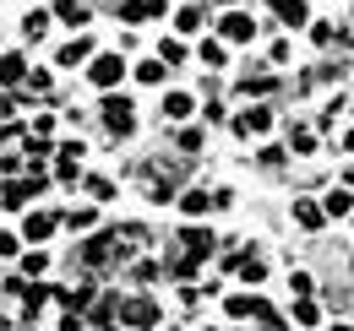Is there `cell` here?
<instances>
[{"mask_svg":"<svg viewBox=\"0 0 354 331\" xmlns=\"http://www.w3.org/2000/svg\"><path fill=\"white\" fill-rule=\"evenodd\" d=\"M180 239H185V255L175 261V277H196L202 255H213V234H207V228H185Z\"/></svg>","mask_w":354,"mask_h":331,"instance_id":"cell-1","label":"cell"},{"mask_svg":"<svg viewBox=\"0 0 354 331\" xmlns=\"http://www.w3.org/2000/svg\"><path fill=\"white\" fill-rule=\"evenodd\" d=\"M104 125H109V136H131L136 130L131 98H104Z\"/></svg>","mask_w":354,"mask_h":331,"instance_id":"cell-2","label":"cell"},{"mask_svg":"<svg viewBox=\"0 0 354 331\" xmlns=\"http://www.w3.org/2000/svg\"><path fill=\"white\" fill-rule=\"evenodd\" d=\"M115 255H120V234H98L82 245V266H109Z\"/></svg>","mask_w":354,"mask_h":331,"instance_id":"cell-3","label":"cell"},{"mask_svg":"<svg viewBox=\"0 0 354 331\" xmlns=\"http://www.w3.org/2000/svg\"><path fill=\"white\" fill-rule=\"evenodd\" d=\"M39 190H44V179H39V174H33V179H11V185H6V190H0V207H28V201H33V196H39Z\"/></svg>","mask_w":354,"mask_h":331,"instance_id":"cell-4","label":"cell"},{"mask_svg":"<svg viewBox=\"0 0 354 331\" xmlns=\"http://www.w3.org/2000/svg\"><path fill=\"white\" fill-rule=\"evenodd\" d=\"M88 77H93V87H115L120 77H126V60H120V54H98V60L88 66Z\"/></svg>","mask_w":354,"mask_h":331,"instance_id":"cell-5","label":"cell"},{"mask_svg":"<svg viewBox=\"0 0 354 331\" xmlns=\"http://www.w3.org/2000/svg\"><path fill=\"white\" fill-rule=\"evenodd\" d=\"M115 315H120V321H126V326H136V331H147V326H153V321H158V304H153V299H131V304H120V310H115Z\"/></svg>","mask_w":354,"mask_h":331,"instance_id":"cell-6","label":"cell"},{"mask_svg":"<svg viewBox=\"0 0 354 331\" xmlns=\"http://www.w3.org/2000/svg\"><path fill=\"white\" fill-rule=\"evenodd\" d=\"M234 130H240V136H267V130H272V109H245V114L234 120Z\"/></svg>","mask_w":354,"mask_h":331,"instance_id":"cell-7","label":"cell"},{"mask_svg":"<svg viewBox=\"0 0 354 331\" xmlns=\"http://www.w3.org/2000/svg\"><path fill=\"white\" fill-rule=\"evenodd\" d=\"M251 33H257V22H251L245 11H229V17H223V39L229 43H245Z\"/></svg>","mask_w":354,"mask_h":331,"instance_id":"cell-8","label":"cell"},{"mask_svg":"<svg viewBox=\"0 0 354 331\" xmlns=\"http://www.w3.org/2000/svg\"><path fill=\"white\" fill-rule=\"evenodd\" d=\"M267 6H272V17H278V22H289V28L310 22V17H306V0H267Z\"/></svg>","mask_w":354,"mask_h":331,"instance_id":"cell-9","label":"cell"},{"mask_svg":"<svg viewBox=\"0 0 354 331\" xmlns=\"http://www.w3.org/2000/svg\"><path fill=\"white\" fill-rule=\"evenodd\" d=\"M55 17L71 22V28H82V22H88V6H82V0H55Z\"/></svg>","mask_w":354,"mask_h":331,"instance_id":"cell-10","label":"cell"},{"mask_svg":"<svg viewBox=\"0 0 354 331\" xmlns=\"http://www.w3.org/2000/svg\"><path fill=\"white\" fill-rule=\"evenodd\" d=\"M349 212H354V196H349V190H333V196L322 201V217H349Z\"/></svg>","mask_w":354,"mask_h":331,"instance_id":"cell-11","label":"cell"},{"mask_svg":"<svg viewBox=\"0 0 354 331\" xmlns=\"http://www.w3.org/2000/svg\"><path fill=\"white\" fill-rule=\"evenodd\" d=\"M295 223H300V228H322V207L306 201V196H295Z\"/></svg>","mask_w":354,"mask_h":331,"instance_id":"cell-12","label":"cell"},{"mask_svg":"<svg viewBox=\"0 0 354 331\" xmlns=\"http://www.w3.org/2000/svg\"><path fill=\"white\" fill-rule=\"evenodd\" d=\"M55 223H60L55 212H33V217H28V239H49V234H55Z\"/></svg>","mask_w":354,"mask_h":331,"instance_id":"cell-13","label":"cell"},{"mask_svg":"<svg viewBox=\"0 0 354 331\" xmlns=\"http://www.w3.org/2000/svg\"><path fill=\"white\" fill-rule=\"evenodd\" d=\"M191 109H196V103H191L185 92H169V98H164V114H169V120H191Z\"/></svg>","mask_w":354,"mask_h":331,"instance_id":"cell-14","label":"cell"},{"mask_svg":"<svg viewBox=\"0 0 354 331\" xmlns=\"http://www.w3.org/2000/svg\"><path fill=\"white\" fill-rule=\"evenodd\" d=\"M88 54H93V39H77V43H66V49H60V66H82Z\"/></svg>","mask_w":354,"mask_h":331,"instance_id":"cell-15","label":"cell"},{"mask_svg":"<svg viewBox=\"0 0 354 331\" xmlns=\"http://www.w3.org/2000/svg\"><path fill=\"white\" fill-rule=\"evenodd\" d=\"M180 207L191 212V217H202V212L213 207V196H207V190H185V196H180Z\"/></svg>","mask_w":354,"mask_h":331,"instance_id":"cell-16","label":"cell"},{"mask_svg":"<svg viewBox=\"0 0 354 331\" xmlns=\"http://www.w3.org/2000/svg\"><path fill=\"white\" fill-rule=\"evenodd\" d=\"M240 277H245V283H262V277H267L262 255H240Z\"/></svg>","mask_w":354,"mask_h":331,"instance_id":"cell-17","label":"cell"},{"mask_svg":"<svg viewBox=\"0 0 354 331\" xmlns=\"http://www.w3.org/2000/svg\"><path fill=\"white\" fill-rule=\"evenodd\" d=\"M175 28L180 33H196V28H202V6H185V11L175 17Z\"/></svg>","mask_w":354,"mask_h":331,"instance_id":"cell-18","label":"cell"},{"mask_svg":"<svg viewBox=\"0 0 354 331\" xmlns=\"http://www.w3.org/2000/svg\"><path fill=\"white\" fill-rule=\"evenodd\" d=\"M147 11H153V0H126V6H120V22H142Z\"/></svg>","mask_w":354,"mask_h":331,"instance_id":"cell-19","label":"cell"},{"mask_svg":"<svg viewBox=\"0 0 354 331\" xmlns=\"http://www.w3.org/2000/svg\"><path fill=\"white\" fill-rule=\"evenodd\" d=\"M158 60H164V66H180V60H185V43H180V39H164Z\"/></svg>","mask_w":354,"mask_h":331,"instance_id":"cell-20","label":"cell"},{"mask_svg":"<svg viewBox=\"0 0 354 331\" xmlns=\"http://www.w3.org/2000/svg\"><path fill=\"white\" fill-rule=\"evenodd\" d=\"M164 71H169L164 60H142V66H136V77H142V82H164Z\"/></svg>","mask_w":354,"mask_h":331,"instance_id":"cell-21","label":"cell"},{"mask_svg":"<svg viewBox=\"0 0 354 331\" xmlns=\"http://www.w3.org/2000/svg\"><path fill=\"white\" fill-rule=\"evenodd\" d=\"M223 310H229V321H245V315H251V293H234Z\"/></svg>","mask_w":354,"mask_h":331,"instance_id":"cell-22","label":"cell"},{"mask_svg":"<svg viewBox=\"0 0 354 331\" xmlns=\"http://www.w3.org/2000/svg\"><path fill=\"white\" fill-rule=\"evenodd\" d=\"M44 28H49V17H44V11H28V22H22V33H28V39H44Z\"/></svg>","mask_w":354,"mask_h":331,"instance_id":"cell-23","label":"cell"},{"mask_svg":"<svg viewBox=\"0 0 354 331\" xmlns=\"http://www.w3.org/2000/svg\"><path fill=\"white\" fill-rule=\"evenodd\" d=\"M240 87H245V92H257V98H267V92H272L278 82H272V77H245Z\"/></svg>","mask_w":354,"mask_h":331,"instance_id":"cell-24","label":"cell"},{"mask_svg":"<svg viewBox=\"0 0 354 331\" xmlns=\"http://www.w3.org/2000/svg\"><path fill=\"white\" fill-rule=\"evenodd\" d=\"M49 158V141L44 136H33V141H28V163H44Z\"/></svg>","mask_w":354,"mask_h":331,"instance_id":"cell-25","label":"cell"},{"mask_svg":"<svg viewBox=\"0 0 354 331\" xmlns=\"http://www.w3.org/2000/svg\"><path fill=\"white\" fill-rule=\"evenodd\" d=\"M88 190H93V201H109V196H115V185H109V179H88Z\"/></svg>","mask_w":354,"mask_h":331,"instance_id":"cell-26","label":"cell"},{"mask_svg":"<svg viewBox=\"0 0 354 331\" xmlns=\"http://www.w3.org/2000/svg\"><path fill=\"white\" fill-rule=\"evenodd\" d=\"M49 266V255H39V250H33V255H28V261H22V272H28V277H39V272H44Z\"/></svg>","mask_w":354,"mask_h":331,"instance_id":"cell-27","label":"cell"},{"mask_svg":"<svg viewBox=\"0 0 354 331\" xmlns=\"http://www.w3.org/2000/svg\"><path fill=\"white\" fill-rule=\"evenodd\" d=\"M202 66H223V43H202Z\"/></svg>","mask_w":354,"mask_h":331,"instance_id":"cell-28","label":"cell"},{"mask_svg":"<svg viewBox=\"0 0 354 331\" xmlns=\"http://www.w3.org/2000/svg\"><path fill=\"white\" fill-rule=\"evenodd\" d=\"M289 147H295V152H310V147H316V136H310V130H295V136H289Z\"/></svg>","mask_w":354,"mask_h":331,"instance_id":"cell-29","label":"cell"},{"mask_svg":"<svg viewBox=\"0 0 354 331\" xmlns=\"http://www.w3.org/2000/svg\"><path fill=\"white\" fill-rule=\"evenodd\" d=\"M316 315H322L316 304H295V321H300V326H316Z\"/></svg>","mask_w":354,"mask_h":331,"instance_id":"cell-30","label":"cell"},{"mask_svg":"<svg viewBox=\"0 0 354 331\" xmlns=\"http://www.w3.org/2000/svg\"><path fill=\"white\" fill-rule=\"evenodd\" d=\"M310 39H316V43H333V39L344 43V33H333V28H327V22H322V28H310Z\"/></svg>","mask_w":354,"mask_h":331,"instance_id":"cell-31","label":"cell"},{"mask_svg":"<svg viewBox=\"0 0 354 331\" xmlns=\"http://www.w3.org/2000/svg\"><path fill=\"white\" fill-rule=\"evenodd\" d=\"M0 255H17V239H11V234H0Z\"/></svg>","mask_w":354,"mask_h":331,"instance_id":"cell-32","label":"cell"},{"mask_svg":"<svg viewBox=\"0 0 354 331\" xmlns=\"http://www.w3.org/2000/svg\"><path fill=\"white\" fill-rule=\"evenodd\" d=\"M333 331H354V326H333Z\"/></svg>","mask_w":354,"mask_h":331,"instance_id":"cell-33","label":"cell"},{"mask_svg":"<svg viewBox=\"0 0 354 331\" xmlns=\"http://www.w3.org/2000/svg\"><path fill=\"white\" fill-rule=\"evenodd\" d=\"M223 6H229V0H223Z\"/></svg>","mask_w":354,"mask_h":331,"instance_id":"cell-34","label":"cell"}]
</instances>
